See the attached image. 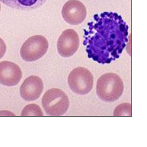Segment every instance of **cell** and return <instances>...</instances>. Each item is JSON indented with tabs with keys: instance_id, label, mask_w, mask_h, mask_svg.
Wrapping results in <instances>:
<instances>
[{
	"instance_id": "6da1fadb",
	"label": "cell",
	"mask_w": 147,
	"mask_h": 147,
	"mask_svg": "<svg viewBox=\"0 0 147 147\" xmlns=\"http://www.w3.org/2000/svg\"><path fill=\"white\" fill-rule=\"evenodd\" d=\"M128 30L127 23L116 13L94 15L84 29L88 58L102 65L119 59L128 43Z\"/></svg>"
},
{
	"instance_id": "7a4b0ae2",
	"label": "cell",
	"mask_w": 147,
	"mask_h": 147,
	"mask_svg": "<svg viewBox=\"0 0 147 147\" xmlns=\"http://www.w3.org/2000/svg\"><path fill=\"white\" fill-rule=\"evenodd\" d=\"M123 91V81L115 73H106L97 81L96 94L100 99L105 102L117 101L122 96Z\"/></svg>"
},
{
	"instance_id": "3957f363",
	"label": "cell",
	"mask_w": 147,
	"mask_h": 147,
	"mask_svg": "<svg viewBox=\"0 0 147 147\" xmlns=\"http://www.w3.org/2000/svg\"><path fill=\"white\" fill-rule=\"evenodd\" d=\"M42 103L45 112L51 116L64 115L67 111L70 104L66 94L57 88L50 89L45 93Z\"/></svg>"
},
{
	"instance_id": "277c9868",
	"label": "cell",
	"mask_w": 147,
	"mask_h": 147,
	"mask_svg": "<svg viewBox=\"0 0 147 147\" xmlns=\"http://www.w3.org/2000/svg\"><path fill=\"white\" fill-rule=\"evenodd\" d=\"M48 47V42L45 37L41 35H33L28 38L20 48V56L26 62H35L47 54Z\"/></svg>"
},
{
	"instance_id": "5b68a950",
	"label": "cell",
	"mask_w": 147,
	"mask_h": 147,
	"mask_svg": "<svg viewBox=\"0 0 147 147\" xmlns=\"http://www.w3.org/2000/svg\"><path fill=\"white\" fill-rule=\"evenodd\" d=\"M69 88L76 94L85 95L91 91L93 86V76L88 69L77 67L69 73L67 78Z\"/></svg>"
},
{
	"instance_id": "8992f818",
	"label": "cell",
	"mask_w": 147,
	"mask_h": 147,
	"mask_svg": "<svg viewBox=\"0 0 147 147\" xmlns=\"http://www.w3.org/2000/svg\"><path fill=\"white\" fill-rule=\"evenodd\" d=\"M80 40L78 34L72 29L63 32L58 40L57 49L59 54L64 58L71 57L78 50Z\"/></svg>"
},
{
	"instance_id": "52a82bcc",
	"label": "cell",
	"mask_w": 147,
	"mask_h": 147,
	"mask_svg": "<svg viewBox=\"0 0 147 147\" xmlns=\"http://www.w3.org/2000/svg\"><path fill=\"white\" fill-rule=\"evenodd\" d=\"M61 13L66 22L71 25H79L86 18L87 10L79 0H69L64 5Z\"/></svg>"
},
{
	"instance_id": "ba28073f",
	"label": "cell",
	"mask_w": 147,
	"mask_h": 147,
	"mask_svg": "<svg viewBox=\"0 0 147 147\" xmlns=\"http://www.w3.org/2000/svg\"><path fill=\"white\" fill-rule=\"evenodd\" d=\"M43 90L42 80L37 76H30L27 78L20 86V95L25 101H35L40 97Z\"/></svg>"
},
{
	"instance_id": "9c48e42d",
	"label": "cell",
	"mask_w": 147,
	"mask_h": 147,
	"mask_svg": "<svg viewBox=\"0 0 147 147\" xmlns=\"http://www.w3.org/2000/svg\"><path fill=\"white\" fill-rule=\"evenodd\" d=\"M22 73L16 63L3 61L0 62V84L6 86H14L22 78Z\"/></svg>"
},
{
	"instance_id": "30bf717a",
	"label": "cell",
	"mask_w": 147,
	"mask_h": 147,
	"mask_svg": "<svg viewBox=\"0 0 147 147\" xmlns=\"http://www.w3.org/2000/svg\"><path fill=\"white\" fill-rule=\"evenodd\" d=\"M4 5L13 9L28 11L37 9L43 5L47 0H0Z\"/></svg>"
},
{
	"instance_id": "8fae6325",
	"label": "cell",
	"mask_w": 147,
	"mask_h": 147,
	"mask_svg": "<svg viewBox=\"0 0 147 147\" xmlns=\"http://www.w3.org/2000/svg\"><path fill=\"white\" fill-rule=\"evenodd\" d=\"M22 116H43V114L40 106L35 104L26 105L22 110Z\"/></svg>"
},
{
	"instance_id": "7c38bea8",
	"label": "cell",
	"mask_w": 147,
	"mask_h": 147,
	"mask_svg": "<svg viewBox=\"0 0 147 147\" xmlns=\"http://www.w3.org/2000/svg\"><path fill=\"white\" fill-rule=\"evenodd\" d=\"M114 116H131L132 107L131 104L126 103L118 105L114 111Z\"/></svg>"
},
{
	"instance_id": "4fadbf2b",
	"label": "cell",
	"mask_w": 147,
	"mask_h": 147,
	"mask_svg": "<svg viewBox=\"0 0 147 147\" xmlns=\"http://www.w3.org/2000/svg\"><path fill=\"white\" fill-rule=\"evenodd\" d=\"M6 52V45L5 41L0 38V59H2Z\"/></svg>"
},
{
	"instance_id": "5bb4252c",
	"label": "cell",
	"mask_w": 147,
	"mask_h": 147,
	"mask_svg": "<svg viewBox=\"0 0 147 147\" xmlns=\"http://www.w3.org/2000/svg\"><path fill=\"white\" fill-rule=\"evenodd\" d=\"M0 11H1V5H0Z\"/></svg>"
}]
</instances>
